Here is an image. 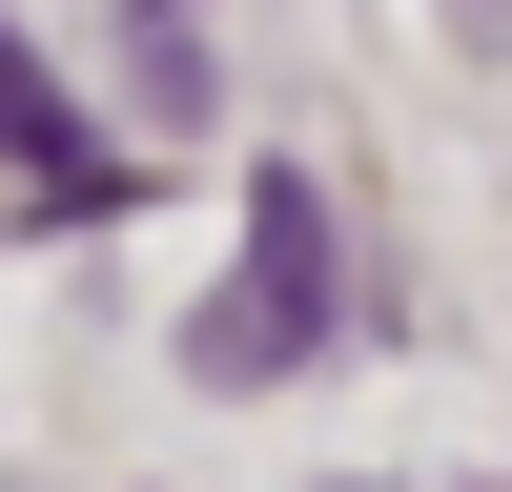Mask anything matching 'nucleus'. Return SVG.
I'll use <instances>...</instances> for the list:
<instances>
[{
    "instance_id": "nucleus-1",
    "label": "nucleus",
    "mask_w": 512,
    "mask_h": 492,
    "mask_svg": "<svg viewBox=\"0 0 512 492\" xmlns=\"http://www.w3.org/2000/svg\"><path fill=\"white\" fill-rule=\"evenodd\" d=\"M328 308H349V246H328V185H308V164H267V185H246V267L205 287L185 369H205V390H287V369L328 349Z\"/></svg>"
},
{
    "instance_id": "nucleus-2",
    "label": "nucleus",
    "mask_w": 512,
    "mask_h": 492,
    "mask_svg": "<svg viewBox=\"0 0 512 492\" xmlns=\"http://www.w3.org/2000/svg\"><path fill=\"white\" fill-rule=\"evenodd\" d=\"M0 205H21V226H103V205H123V144L41 82L21 21H0Z\"/></svg>"
}]
</instances>
